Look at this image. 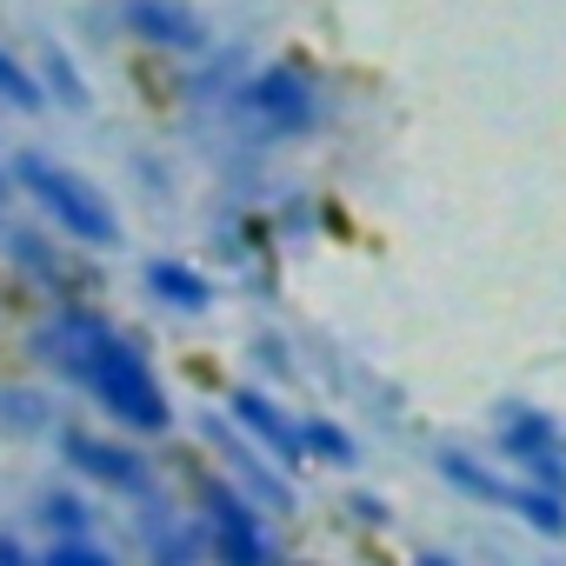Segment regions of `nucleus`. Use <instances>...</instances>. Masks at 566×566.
<instances>
[{"label":"nucleus","mask_w":566,"mask_h":566,"mask_svg":"<svg viewBox=\"0 0 566 566\" xmlns=\"http://www.w3.org/2000/svg\"><path fill=\"white\" fill-rule=\"evenodd\" d=\"M28 354L48 380H61L101 427L127 440L174 433V394L154 367V354L94 301H48L28 321Z\"/></svg>","instance_id":"1"},{"label":"nucleus","mask_w":566,"mask_h":566,"mask_svg":"<svg viewBox=\"0 0 566 566\" xmlns=\"http://www.w3.org/2000/svg\"><path fill=\"white\" fill-rule=\"evenodd\" d=\"M8 193H21V200L41 213V233H54V240L74 247L81 260L127 247V220H120L114 193H107L94 174H81L74 160H61V154L21 147V154L8 160Z\"/></svg>","instance_id":"2"},{"label":"nucleus","mask_w":566,"mask_h":566,"mask_svg":"<svg viewBox=\"0 0 566 566\" xmlns=\"http://www.w3.org/2000/svg\"><path fill=\"white\" fill-rule=\"evenodd\" d=\"M54 453H61V473H67L81 493H94V500H120L127 513L167 500V480H160L154 453H147L140 440L101 427V420H74V413H67L61 433H54Z\"/></svg>","instance_id":"3"},{"label":"nucleus","mask_w":566,"mask_h":566,"mask_svg":"<svg viewBox=\"0 0 566 566\" xmlns=\"http://www.w3.org/2000/svg\"><path fill=\"white\" fill-rule=\"evenodd\" d=\"M187 526H193L207 566H280L266 506H253L220 467L193 473V513H187Z\"/></svg>","instance_id":"4"},{"label":"nucleus","mask_w":566,"mask_h":566,"mask_svg":"<svg viewBox=\"0 0 566 566\" xmlns=\"http://www.w3.org/2000/svg\"><path fill=\"white\" fill-rule=\"evenodd\" d=\"M321 81L294 61H266L233 87V120L253 140H307L321 127Z\"/></svg>","instance_id":"5"},{"label":"nucleus","mask_w":566,"mask_h":566,"mask_svg":"<svg viewBox=\"0 0 566 566\" xmlns=\"http://www.w3.org/2000/svg\"><path fill=\"white\" fill-rule=\"evenodd\" d=\"M0 253H8V266L28 280V294L48 307V301H81L67 280H74V266H81V253L74 247H61L54 233H41V227H14L8 220V233H0Z\"/></svg>","instance_id":"6"},{"label":"nucleus","mask_w":566,"mask_h":566,"mask_svg":"<svg viewBox=\"0 0 566 566\" xmlns=\"http://www.w3.org/2000/svg\"><path fill=\"white\" fill-rule=\"evenodd\" d=\"M440 473H447L460 493H473V500H486V506H506V513H520V520L539 526V533H566V506H559L553 486H513V480H500V473H486V467H467L460 453H440Z\"/></svg>","instance_id":"7"},{"label":"nucleus","mask_w":566,"mask_h":566,"mask_svg":"<svg viewBox=\"0 0 566 566\" xmlns=\"http://www.w3.org/2000/svg\"><path fill=\"white\" fill-rule=\"evenodd\" d=\"M227 427H240V440H247L253 453H266L280 473L307 460V453H301V420L280 407L273 394H260V387H233V394H227Z\"/></svg>","instance_id":"8"},{"label":"nucleus","mask_w":566,"mask_h":566,"mask_svg":"<svg viewBox=\"0 0 566 566\" xmlns=\"http://www.w3.org/2000/svg\"><path fill=\"white\" fill-rule=\"evenodd\" d=\"M114 21L127 41H140L154 54H207V21L187 0H120Z\"/></svg>","instance_id":"9"},{"label":"nucleus","mask_w":566,"mask_h":566,"mask_svg":"<svg viewBox=\"0 0 566 566\" xmlns=\"http://www.w3.org/2000/svg\"><path fill=\"white\" fill-rule=\"evenodd\" d=\"M140 287H147V301L167 307V314H207V307H213V273L193 266L187 253H147V260H140Z\"/></svg>","instance_id":"10"},{"label":"nucleus","mask_w":566,"mask_h":566,"mask_svg":"<svg viewBox=\"0 0 566 566\" xmlns=\"http://www.w3.org/2000/svg\"><path fill=\"white\" fill-rule=\"evenodd\" d=\"M21 533H28L34 546H41V539H74V533H101V506H94V493H81L74 480H54V486H41V493L28 500Z\"/></svg>","instance_id":"11"},{"label":"nucleus","mask_w":566,"mask_h":566,"mask_svg":"<svg viewBox=\"0 0 566 566\" xmlns=\"http://www.w3.org/2000/svg\"><path fill=\"white\" fill-rule=\"evenodd\" d=\"M61 420H67V407L54 400V387H41V380H0V440H14V447L48 440L54 447Z\"/></svg>","instance_id":"12"},{"label":"nucleus","mask_w":566,"mask_h":566,"mask_svg":"<svg viewBox=\"0 0 566 566\" xmlns=\"http://www.w3.org/2000/svg\"><path fill=\"white\" fill-rule=\"evenodd\" d=\"M500 447L533 473H546V480H559V427L546 420V413H533V407H506L500 413Z\"/></svg>","instance_id":"13"},{"label":"nucleus","mask_w":566,"mask_h":566,"mask_svg":"<svg viewBox=\"0 0 566 566\" xmlns=\"http://www.w3.org/2000/svg\"><path fill=\"white\" fill-rule=\"evenodd\" d=\"M0 114H48V87H41V67L0 41Z\"/></svg>","instance_id":"14"},{"label":"nucleus","mask_w":566,"mask_h":566,"mask_svg":"<svg viewBox=\"0 0 566 566\" xmlns=\"http://www.w3.org/2000/svg\"><path fill=\"white\" fill-rule=\"evenodd\" d=\"M41 87H48V107H94V94H87V74L67 61V48H48L41 61Z\"/></svg>","instance_id":"15"},{"label":"nucleus","mask_w":566,"mask_h":566,"mask_svg":"<svg viewBox=\"0 0 566 566\" xmlns=\"http://www.w3.org/2000/svg\"><path fill=\"white\" fill-rule=\"evenodd\" d=\"M301 453H321L327 467H354V440L327 420V413H314V420H301Z\"/></svg>","instance_id":"16"},{"label":"nucleus","mask_w":566,"mask_h":566,"mask_svg":"<svg viewBox=\"0 0 566 566\" xmlns=\"http://www.w3.org/2000/svg\"><path fill=\"white\" fill-rule=\"evenodd\" d=\"M0 566H41V553L21 526H0Z\"/></svg>","instance_id":"17"},{"label":"nucleus","mask_w":566,"mask_h":566,"mask_svg":"<svg viewBox=\"0 0 566 566\" xmlns=\"http://www.w3.org/2000/svg\"><path fill=\"white\" fill-rule=\"evenodd\" d=\"M413 566H453V559H447V553H420Z\"/></svg>","instance_id":"18"},{"label":"nucleus","mask_w":566,"mask_h":566,"mask_svg":"<svg viewBox=\"0 0 566 566\" xmlns=\"http://www.w3.org/2000/svg\"><path fill=\"white\" fill-rule=\"evenodd\" d=\"M0 207H8V167H0Z\"/></svg>","instance_id":"19"},{"label":"nucleus","mask_w":566,"mask_h":566,"mask_svg":"<svg viewBox=\"0 0 566 566\" xmlns=\"http://www.w3.org/2000/svg\"><path fill=\"white\" fill-rule=\"evenodd\" d=\"M0 233H8V207H0Z\"/></svg>","instance_id":"20"}]
</instances>
